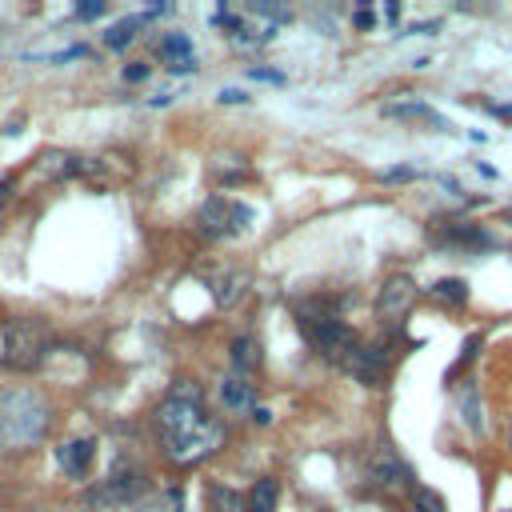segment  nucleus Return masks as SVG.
I'll list each match as a JSON object with an SVG mask.
<instances>
[{"label": "nucleus", "instance_id": "f257e3e1", "mask_svg": "<svg viewBox=\"0 0 512 512\" xmlns=\"http://www.w3.org/2000/svg\"><path fill=\"white\" fill-rule=\"evenodd\" d=\"M52 408L36 388H4L0 392V444L32 448L48 436Z\"/></svg>", "mask_w": 512, "mask_h": 512}, {"label": "nucleus", "instance_id": "f03ea898", "mask_svg": "<svg viewBox=\"0 0 512 512\" xmlns=\"http://www.w3.org/2000/svg\"><path fill=\"white\" fill-rule=\"evenodd\" d=\"M200 400H204V392H200V384L188 380V376H180V380L164 392V400L152 408V428L160 432V444H164V440H176V436H184V432H192V428L204 420Z\"/></svg>", "mask_w": 512, "mask_h": 512}, {"label": "nucleus", "instance_id": "7ed1b4c3", "mask_svg": "<svg viewBox=\"0 0 512 512\" xmlns=\"http://www.w3.org/2000/svg\"><path fill=\"white\" fill-rule=\"evenodd\" d=\"M300 332L312 340V348L324 360H336V364H348L356 356V348L364 344L360 332L340 316H300Z\"/></svg>", "mask_w": 512, "mask_h": 512}, {"label": "nucleus", "instance_id": "20e7f679", "mask_svg": "<svg viewBox=\"0 0 512 512\" xmlns=\"http://www.w3.org/2000/svg\"><path fill=\"white\" fill-rule=\"evenodd\" d=\"M224 440H228L224 420L204 416V420H200L192 432H184V436H176V440H164V456H168L172 464L188 468V464H200L204 456L220 452V448H224Z\"/></svg>", "mask_w": 512, "mask_h": 512}, {"label": "nucleus", "instance_id": "39448f33", "mask_svg": "<svg viewBox=\"0 0 512 512\" xmlns=\"http://www.w3.org/2000/svg\"><path fill=\"white\" fill-rule=\"evenodd\" d=\"M396 356H400V336H384V340H372V344H360L356 348V356L344 364L364 388H384L388 384V372H392V364H396Z\"/></svg>", "mask_w": 512, "mask_h": 512}, {"label": "nucleus", "instance_id": "423d86ee", "mask_svg": "<svg viewBox=\"0 0 512 512\" xmlns=\"http://www.w3.org/2000/svg\"><path fill=\"white\" fill-rule=\"evenodd\" d=\"M48 356V332L36 320H12L4 324V360L20 372L36 368Z\"/></svg>", "mask_w": 512, "mask_h": 512}, {"label": "nucleus", "instance_id": "0eeeda50", "mask_svg": "<svg viewBox=\"0 0 512 512\" xmlns=\"http://www.w3.org/2000/svg\"><path fill=\"white\" fill-rule=\"evenodd\" d=\"M252 220V208L228 200V196H208L196 212V228L208 236V240H224V236H236L244 224Z\"/></svg>", "mask_w": 512, "mask_h": 512}, {"label": "nucleus", "instance_id": "6e6552de", "mask_svg": "<svg viewBox=\"0 0 512 512\" xmlns=\"http://www.w3.org/2000/svg\"><path fill=\"white\" fill-rule=\"evenodd\" d=\"M416 296H420V288H416V280L412 276H404V272H396V276H388L384 284H380V296H376V320L380 324H400L408 312H412V304H416Z\"/></svg>", "mask_w": 512, "mask_h": 512}, {"label": "nucleus", "instance_id": "1a4fd4ad", "mask_svg": "<svg viewBox=\"0 0 512 512\" xmlns=\"http://www.w3.org/2000/svg\"><path fill=\"white\" fill-rule=\"evenodd\" d=\"M148 488V472L136 464H116L108 472V480L100 484V492H92V500H108V504H128Z\"/></svg>", "mask_w": 512, "mask_h": 512}, {"label": "nucleus", "instance_id": "9d476101", "mask_svg": "<svg viewBox=\"0 0 512 512\" xmlns=\"http://www.w3.org/2000/svg\"><path fill=\"white\" fill-rule=\"evenodd\" d=\"M364 476H368L372 488H388V492H400V488L412 484V468H408L396 452H388V448H376V452L368 456Z\"/></svg>", "mask_w": 512, "mask_h": 512}, {"label": "nucleus", "instance_id": "9b49d317", "mask_svg": "<svg viewBox=\"0 0 512 512\" xmlns=\"http://www.w3.org/2000/svg\"><path fill=\"white\" fill-rule=\"evenodd\" d=\"M92 460H96V440H92V436H76V440H64V444L56 448L60 472L72 476V480H80V476L92 468Z\"/></svg>", "mask_w": 512, "mask_h": 512}, {"label": "nucleus", "instance_id": "f8f14e48", "mask_svg": "<svg viewBox=\"0 0 512 512\" xmlns=\"http://www.w3.org/2000/svg\"><path fill=\"white\" fill-rule=\"evenodd\" d=\"M220 404L232 412V416H240V412H252L256 408V384L248 380V376H224L220 380Z\"/></svg>", "mask_w": 512, "mask_h": 512}, {"label": "nucleus", "instance_id": "ddd939ff", "mask_svg": "<svg viewBox=\"0 0 512 512\" xmlns=\"http://www.w3.org/2000/svg\"><path fill=\"white\" fill-rule=\"evenodd\" d=\"M228 356H232V372H236V376H248V380H252V372L264 364L260 344H256L252 336H236V340L228 344Z\"/></svg>", "mask_w": 512, "mask_h": 512}, {"label": "nucleus", "instance_id": "4468645a", "mask_svg": "<svg viewBox=\"0 0 512 512\" xmlns=\"http://www.w3.org/2000/svg\"><path fill=\"white\" fill-rule=\"evenodd\" d=\"M160 52L168 56V68L172 72H192L196 64H192V40L184 36V32H168L164 40H160Z\"/></svg>", "mask_w": 512, "mask_h": 512}, {"label": "nucleus", "instance_id": "2eb2a0df", "mask_svg": "<svg viewBox=\"0 0 512 512\" xmlns=\"http://www.w3.org/2000/svg\"><path fill=\"white\" fill-rule=\"evenodd\" d=\"M384 116H392V120H420V124H436V128H448V120H444L436 108H428V104H416V100H400V104H388V108H384Z\"/></svg>", "mask_w": 512, "mask_h": 512}, {"label": "nucleus", "instance_id": "dca6fc26", "mask_svg": "<svg viewBox=\"0 0 512 512\" xmlns=\"http://www.w3.org/2000/svg\"><path fill=\"white\" fill-rule=\"evenodd\" d=\"M276 496H280V484L272 476H260L244 496V512H276Z\"/></svg>", "mask_w": 512, "mask_h": 512}, {"label": "nucleus", "instance_id": "f3484780", "mask_svg": "<svg viewBox=\"0 0 512 512\" xmlns=\"http://www.w3.org/2000/svg\"><path fill=\"white\" fill-rule=\"evenodd\" d=\"M144 20L148 16H124V20H116L108 32H104V44L112 48V52H120V48H128L132 40H136V32L144 28Z\"/></svg>", "mask_w": 512, "mask_h": 512}, {"label": "nucleus", "instance_id": "a211bd4d", "mask_svg": "<svg viewBox=\"0 0 512 512\" xmlns=\"http://www.w3.org/2000/svg\"><path fill=\"white\" fill-rule=\"evenodd\" d=\"M208 512H244V500H240V492H232V488H224V484H208Z\"/></svg>", "mask_w": 512, "mask_h": 512}, {"label": "nucleus", "instance_id": "6ab92c4d", "mask_svg": "<svg viewBox=\"0 0 512 512\" xmlns=\"http://www.w3.org/2000/svg\"><path fill=\"white\" fill-rule=\"evenodd\" d=\"M432 296L444 300V304H468V284L456 280V276H448V280H436L432 284Z\"/></svg>", "mask_w": 512, "mask_h": 512}, {"label": "nucleus", "instance_id": "aec40b11", "mask_svg": "<svg viewBox=\"0 0 512 512\" xmlns=\"http://www.w3.org/2000/svg\"><path fill=\"white\" fill-rule=\"evenodd\" d=\"M216 284H220V288H216V300H220V304H232V300H236V296L244 292V276H236V272L220 276Z\"/></svg>", "mask_w": 512, "mask_h": 512}, {"label": "nucleus", "instance_id": "412c9836", "mask_svg": "<svg viewBox=\"0 0 512 512\" xmlns=\"http://www.w3.org/2000/svg\"><path fill=\"white\" fill-rule=\"evenodd\" d=\"M412 508H416V512H444V500H440L436 492H428V488H416Z\"/></svg>", "mask_w": 512, "mask_h": 512}, {"label": "nucleus", "instance_id": "4be33fe9", "mask_svg": "<svg viewBox=\"0 0 512 512\" xmlns=\"http://www.w3.org/2000/svg\"><path fill=\"white\" fill-rule=\"evenodd\" d=\"M104 12V4L100 0H92V4H76V20H96Z\"/></svg>", "mask_w": 512, "mask_h": 512}, {"label": "nucleus", "instance_id": "5701e85b", "mask_svg": "<svg viewBox=\"0 0 512 512\" xmlns=\"http://www.w3.org/2000/svg\"><path fill=\"white\" fill-rule=\"evenodd\" d=\"M124 80H128V84L148 80V64H128V68H124Z\"/></svg>", "mask_w": 512, "mask_h": 512}, {"label": "nucleus", "instance_id": "b1692460", "mask_svg": "<svg viewBox=\"0 0 512 512\" xmlns=\"http://www.w3.org/2000/svg\"><path fill=\"white\" fill-rule=\"evenodd\" d=\"M380 180H416V168H388L380 172Z\"/></svg>", "mask_w": 512, "mask_h": 512}, {"label": "nucleus", "instance_id": "393cba45", "mask_svg": "<svg viewBox=\"0 0 512 512\" xmlns=\"http://www.w3.org/2000/svg\"><path fill=\"white\" fill-rule=\"evenodd\" d=\"M244 100H248V96L236 92V88H224V92H220V104H244Z\"/></svg>", "mask_w": 512, "mask_h": 512}, {"label": "nucleus", "instance_id": "a878e982", "mask_svg": "<svg viewBox=\"0 0 512 512\" xmlns=\"http://www.w3.org/2000/svg\"><path fill=\"white\" fill-rule=\"evenodd\" d=\"M256 80H280V72H268V68H252Z\"/></svg>", "mask_w": 512, "mask_h": 512}, {"label": "nucleus", "instance_id": "bb28decb", "mask_svg": "<svg viewBox=\"0 0 512 512\" xmlns=\"http://www.w3.org/2000/svg\"><path fill=\"white\" fill-rule=\"evenodd\" d=\"M356 28H372V12H356Z\"/></svg>", "mask_w": 512, "mask_h": 512}, {"label": "nucleus", "instance_id": "cd10ccee", "mask_svg": "<svg viewBox=\"0 0 512 512\" xmlns=\"http://www.w3.org/2000/svg\"><path fill=\"white\" fill-rule=\"evenodd\" d=\"M508 512H512V508H508Z\"/></svg>", "mask_w": 512, "mask_h": 512}]
</instances>
